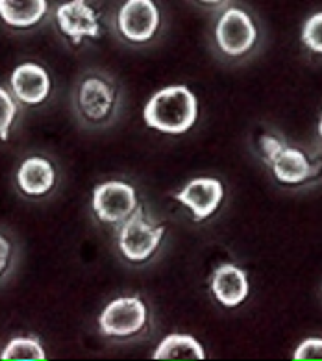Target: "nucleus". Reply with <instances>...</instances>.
I'll return each mask as SVG.
<instances>
[{"label": "nucleus", "instance_id": "nucleus-1", "mask_svg": "<svg viewBox=\"0 0 322 361\" xmlns=\"http://www.w3.org/2000/svg\"><path fill=\"white\" fill-rule=\"evenodd\" d=\"M199 102L185 85H171L152 94L144 106V123L161 134H185L197 123Z\"/></svg>", "mask_w": 322, "mask_h": 361}, {"label": "nucleus", "instance_id": "nucleus-2", "mask_svg": "<svg viewBox=\"0 0 322 361\" xmlns=\"http://www.w3.org/2000/svg\"><path fill=\"white\" fill-rule=\"evenodd\" d=\"M259 147L278 182L300 185L321 173V161H311V158H307L302 150L292 149L274 135H261Z\"/></svg>", "mask_w": 322, "mask_h": 361}, {"label": "nucleus", "instance_id": "nucleus-3", "mask_svg": "<svg viewBox=\"0 0 322 361\" xmlns=\"http://www.w3.org/2000/svg\"><path fill=\"white\" fill-rule=\"evenodd\" d=\"M163 235L165 226H156L143 206H137L135 212L119 224L117 238L123 256L130 262L141 263L152 257Z\"/></svg>", "mask_w": 322, "mask_h": 361}, {"label": "nucleus", "instance_id": "nucleus-4", "mask_svg": "<svg viewBox=\"0 0 322 361\" xmlns=\"http://www.w3.org/2000/svg\"><path fill=\"white\" fill-rule=\"evenodd\" d=\"M215 41L224 56L243 58L258 43V28L243 8H226L215 25Z\"/></svg>", "mask_w": 322, "mask_h": 361}, {"label": "nucleus", "instance_id": "nucleus-5", "mask_svg": "<svg viewBox=\"0 0 322 361\" xmlns=\"http://www.w3.org/2000/svg\"><path fill=\"white\" fill-rule=\"evenodd\" d=\"M149 312L139 297H123L109 302L99 317L100 331L108 337H132L143 330Z\"/></svg>", "mask_w": 322, "mask_h": 361}, {"label": "nucleus", "instance_id": "nucleus-6", "mask_svg": "<svg viewBox=\"0 0 322 361\" xmlns=\"http://www.w3.org/2000/svg\"><path fill=\"white\" fill-rule=\"evenodd\" d=\"M137 206V195L130 183L111 180L97 185L93 191V209L102 223L120 224Z\"/></svg>", "mask_w": 322, "mask_h": 361}, {"label": "nucleus", "instance_id": "nucleus-7", "mask_svg": "<svg viewBox=\"0 0 322 361\" xmlns=\"http://www.w3.org/2000/svg\"><path fill=\"white\" fill-rule=\"evenodd\" d=\"M76 106L89 124H106L117 111L115 87L100 76H89L80 84Z\"/></svg>", "mask_w": 322, "mask_h": 361}, {"label": "nucleus", "instance_id": "nucleus-8", "mask_svg": "<svg viewBox=\"0 0 322 361\" xmlns=\"http://www.w3.org/2000/svg\"><path fill=\"white\" fill-rule=\"evenodd\" d=\"M120 34L132 43H147L159 28V11L154 0H126L119 10Z\"/></svg>", "mask_w": 322, "mask_h": 361}, {"label": "nucleus", "instance_id": "nucleus-9", "mask_svg": "<svg viewBox=\"0 0 322 361\" xmlns=\"http://www.w3.org/2000/svg\"><path fill=\"white\" fill-rule=\"evenodd\" d=\"M174 198L189 208L194 221L200 223L217 212L224 198V188L217 178H194Z\"/></svg>", "mask_w": 322, "mask_h": 361}, {"label": "nucleus", "instance_id": "nucleus-10", "mask_svg": "<svg viewBox=\"0 0 322 361\" xmlns=\"http://www.w3.org/2000/svg\"><path fill=\"white\" fill-rule=\"evenodd\" d=\"M56 20L60 30L75 45H80L84 37H99L100 25L97 11L87 4V0H69L58 8Z\"/></svg>", "mask_w": 322, "mask_h": 361}, {"label": "nucleus", "instance_id": "nucleus-11", "mask_svg": "<svg viewBox=\"0 0 322 361\" xmlns=\"http://www.w3.org/2000/svg\"><path fill=\"white\" fill-rule=\"evenodd\" d=\"M11 90L23 104L37 106L50 93V78L41 65L23 63L11 75Z\"/></svg>", "mask_w": 322, "mask_h": 361}, {"label": "nucleus", "instance_id": "nucleus-12", "mask_svg": "<svg viewBox=\"0 0 322 361\" xmlns=\"http://www.w3.org/2000/svg\"><path fill=\"white\" fill-rule=\"evenodd\" d=\"M211 291L224 307H235L247 300L250 293L247 272L239 269L237 265L224 263L211 276Z\"/></svg>", "mask_w": 322, "mask_h": 361}, {"label": "nucleus", "instance_id": "nucleus-13", "mask_svg": "<svg viewBox=\"0 0 322 361\" xmlns=\"http://www.w3.org/2000/svg\"><path fill=\"white\" fill-rule=\"evenodd\" d=\"M54 167L45 158H28L17 171V183L28 197H43L54 188Z\"/></svg>", "mask_w": 322, "mask_h": 361}, {"label": "nucleus", "instance_id": "nucleus-14", "mask_svg": "<svg viewBox=\"0 0 322 361\" xmlns=\"http://www.w3.org/2000/svg\"><path fill=\"white\" fill-rule=\"evenodd\" d=\"M47 0H0V19L16 28H28L45 17Z\"/></svg>", "mask_w": 322, "mask_h": 361}, {"label": "nucleus", "instance_id": "nucleus-15", "mask_svg": "<svg viewBox=\"0 0 322 361\" xmlns=\"http://www.w3.org/2000/svg\"><path fill=\"white\" fill-rule=\"evenodd\" d=\"M206 352L194 337L173 334L161 341L154 352V360H204Z\"/></svg>", "mask_w": 322, "mask_h": 361}, {"label": "nucleus", "instance_id": "nucleus-16", "mask_svg": "<svg viewBox=\"0 0 322 361\" xmlns=\"http://www.w3.org/2000/svg\"><path fill=\"white\" fill-rule=\"evenodd\" d=\"M2 360H45L43 346L34 337H16L2 350Z\"/></svg>", "mask_w": 322, "mask_h": 361}, {"label": "nucleus", "instance_id": "nucleus-17", "mask_svg": "<svg viewBox=\"0 0 322 361\" xmlns=\"http://www.w3.org/2000/svg\"><path fill=\"white\" fill-rule=\"evenodd\" d=\"M300 39L311 52L322 54V11L311 16L304 23Z\"/></svg>", "mask_w": 322, "mask_h": 361}, {"label": "nucleus", "instance_id": "nucleus-18", "mask_svg": "<svg viewBox=\"0 0 322 361\" xmlns=\"http://www.w3.org/2000/svg\"><path fill=\"white\" fill-rule=\"evenodd\" d=\"M17 115V104L13 97L6 90L0 87V139L6 141L10 137L11 124L16 121Z\"/></svg>", "mask_w": 322, "mask_h": 361}, {"label": "nucleus", "instance_id": "nucleus-19", "mask_svg": "<svg viewBox=\"0 0 322 361\" xmlns=\"http://www.w3.org/2000/svg\"><path fill=\"white\" fill-rule=\"evenodd\" d=\"M295 360H322V339L321 337H309L300 343L295 354Z\"/></svg>", "mask_w": 322, "mask_h": 361}, {"label": "nucleus", "instance_id": "nucleus-20", "mask_svg": "<svg viewBox=\"0 0 322 361\" xmlns=\"http://www.w3.org/2000/svg\"><path fill=\"white\" fill-rule=\"evenodd\" d=\"M10 257H11L10 241H8L4 235H0V276H2V272L6 271V267H8Z\"/></svg>", "mask_w": 322, "mask_h": 361}, {"label": "nucleus", "instance_id": "nucleus-21", "mask_svg": "<svg viewBox=\"0 0 322 361\" xmlns=\"http://www.w3.org/2000/svg\"><path fill=\"white\" fill-rule=\"evenodd\" d=\"M194 2L204 6V8H209V10H217V8L228 4V0H194Z\"/></svg>", "mask_w": 322, "mask_h": 361}, {"label": "nucleus", "instance_id": "nucleus-22", "mask_svg": "<svg viewBox=\"0 0 322 361\" xmlns=\"http://www.w3.org/2000/svg\"><path fill=\"white\" fill-rule=\"evenodd\" d=\"M318 134H321V139H322V117H321V123H318Z\"/></svg>", "mask_w": 322, "mask_h": 361}]
</instances>
